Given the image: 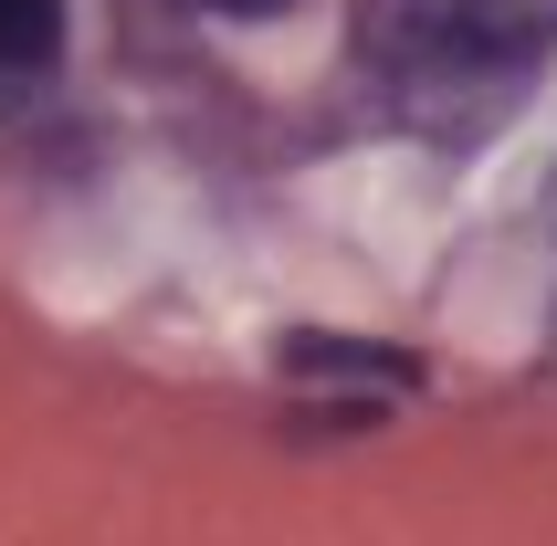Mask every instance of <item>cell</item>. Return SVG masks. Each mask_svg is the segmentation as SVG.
Masks as SVG:
<instances>
[{"label":"cell","mask_w":557,"mask_h":546,"mask_svg":"<svg viewBox=\"0 0 557 546\" xmlns=\"http://www.w3.org/2000/svg\"><path fill=\"white\" fill-rule=\"evenodd\" d=\"M557 53V0H358V74L400 126H495Z\"/></svg>","instance_id":"cell-1"},{"label":"cell","mask_w":557,"mask_h":546,"mask_svg":"<svg viewBox=\"0 0 557 546\" xmlns=\"http://www.w3.org/2000/svg\"><path fill=\"white\" fill-rule=\"evenodd\" d=\"M63 63V0H0V116H22Z\"/></svg>","instance_id":"cell-2"},{"label":"cell","mask_w":557,"mask_h":546,"mask_svg":"<svg viewBox=\"0 0 557 546\" xmlns=\"http://www.w3.org/2000/svg\"><path fill=\"white\" fill-rule=\"evenodd\" d=\"M189 11H211V22H263V11H284V0H189Z\"/></svg>","instance_id":"cell-3"},{"label":"cell","mask_w":557,"mask_h":546,"mask_svg":"<svg viewBox=\"0 0 557 546\" xmlns=\"http://www.w3.org/2000/svg\"><path fill=\"white\" fill-rule=\"evenodd\" d=\"M547 232H557V189H547Z\"/></svg>","instance_id":"cell-4"}]
</instances>
